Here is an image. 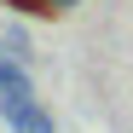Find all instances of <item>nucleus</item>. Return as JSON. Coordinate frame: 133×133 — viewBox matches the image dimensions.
<instances>
[{"instance_id": "f257e3e1", "label": "nucleus", "mask_w": 133, "mask_h": 133, "mask_svg": "<svg viewBox=\"0 0 133 133\" xmlns=\"http://www.w3.org/2000/svg\"><path fill=\"white\" fill-rule=\"evenodd\" d=\"M0 116H6L12 133H52V116L41 110L35 98H17V104H0Z\"/></svg>"}, {"instance_id": "7ed1b4c3", "label": "nucleus", "mask_w": 133, "mask_h": 133, "mask_svg": "<svg viewBox=\"0 0 133 133\" xmlns=\"http://www.w3.org/2000/svg\"><path fill=\"white\" fill-rule=\"evenodd\" d=\"M0 52H6V58H17V64H29V29H6V35H0Z\"/></svg>"}, {"instance_id": "20e7f679", "label": "nucleus", "mask_w": 133, "mask_h": 133, "mask_svg": "<svg viewBox=\"0 0 133 133\" xmlns=\"http://www.w3.org/2000/svg\"><path fill=\"white\" fill-rule=\"evenodd\" d=\"M6 6H17V12H46V0H6Z\"/></svg>"}, {"instance_id": "f03ea898", "label": "nucleus", "mask_w": 133, "mask_h": 133, "mask_svg": "<svg viewBox=\"0 0 133 133\" xmlns=\"http://www.w3.org/2000/svg\"><path fill=\"white\" fill-rule=\"evenodd\" d=\"M17 98H35V87H29V70L17 58L0 52V104H17Z\"/></svg>"}, {"instance_id": "39448f33", "label": "nucleus", "mask_w": 133, "mask_h": 133, "mask_svg": "<svg viewBox=\"0 0 133 133\" xmlns=\"http://www.w3.org/2000/svg\"><path fill=\"white\" fill-rule=\"evenodd\" d=\"M70 6H81V0H46V12H70Z\"/></svg>"}]
</instances>
